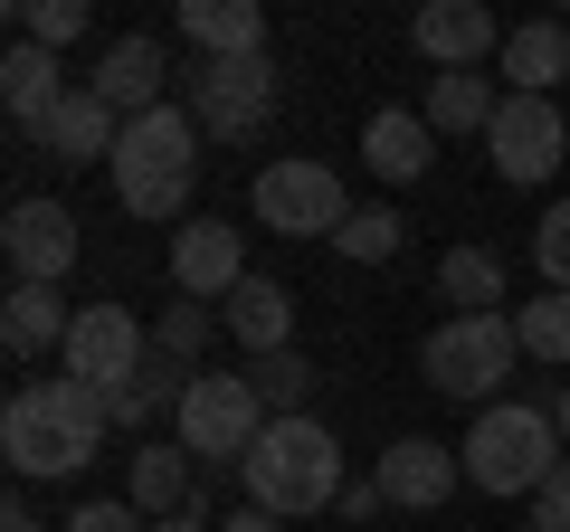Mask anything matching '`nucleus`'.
<instances>
[{"label": "nucleus", "mask_w": 570, "mask_h": 532, "mask_svg": "<svg viewBox=\"0 0 570 532\" xmlns=\"http://www.w3.org/2000/svg\"><path fill=\"white\" fill-rule=\"evenodd\" d=\"M105 400L86 381H20L10 390V410H0V456H10V475H86L96 466V447H105Z\"/></svg>", "instance_id": "nucleus-1"}, {"label": "nucleus", "mask_w": 570, "mask_h": 532, "mask_svg": "<svg viewBox=\"0 0 570 532\" xmlns=\"http://www.w3.org/2000/svg\"><path fill=\"white\" fill-rule=\"evenodd\" d=\"M247 504L276 513V523H295V513H324L343 504V447H333L324 418H266L257 456H247Z\"/></svg>", "instance_id": "nucleus-2"}, {"label": "nucleus", "mask_w": 570, "mask_h": 532, "mask_svg": "<svg viewBox=\"0 0 570 532\" xmlns=\"http://www.w3.org/2000/svg\"><path fill=\"white\" fill-rule=\"evenodd\" d=\"M456 456H466V485L475 494H504V504L523 494V504H532V494L561 475L570 447H561V428H551V410H523V400H513V410H475V428H466Z\"/></svg>", "instance_id": "nucleus-3"}, {"label": "nucleus", "mask_w": 570, "mask_h": 532, "mask_svg": "<svg viewBox=\"0 0 570 532\" xmlns=\"http://www.w3.org/2000/svg\"><path fill=\"white\" fill-rule=\"evenodd\" d=\"M276 96H285L276 58H190L181 67V105H190V124H200L209 144H257Z\"/></svg>", "instance_id": "nucleus-4"}, {"label": "nucleus", "mask_w": 570, "mask_h": 532, "mask_svg": "<svg viewBox=\"0 0 570 532\" xmlns=\"http://www.w3.org/2000/svg\"><path fill=\"white\" fill-rule=\"evenodd\" d=\"M513 352H523L513 314H448V324L428 333L419 371H428V390H448V400H485V410H494V390L513 381Z\"/></svg>", "instance_id": "nucleus-5"}, {"label": "nucleus", "mask_w": 570, "mask_h": 532, "mask_svg": "<svg viewBox=\"0 0 570 532\" xmlns=\"http://www.w3.org/2000/svg\"><path fill=\"white\" fill-rule=\"evenodd\" d=\"M171 428H181V447L200 456V466H247L257 437H266V400H257L247 371H200V381L181 390Z\"/></svg>", "instance_id": "nucleus-6"}, {"label": "nucleus", "mask_w": 570, "mask_h": 532, "mask_svg": "<svg viewBox=\"0 0 570 532\" xmlns=\"http://www.w3.org/2000/svg\"><path fill=\"white\" fill-rule=\"evenodd\" d=\"M247 200H257V228H276V238H343V219H352L343 171H324V162H266Z\"/></svg>", "instance_id": "nucleus-7"}, {"label": "nucleus", "mask_w": 570, "mask_h": 532, "mask_svg": "<svg viewBox=\"0 0 570 532\" xmlns=\"http://www.w3.org/2000/svg\"><path fill=\"white\" fill-rule=\"evenodd\" d=\"M485 152H494V181H513V190L570 171V124H561V105H551V96H504Z\"/></svg>", "instance_id": "nucleus-8"}, {"label": "nucleus", "mask_w": 570, "mask_h": 532, "mask_svg": "<svg viewBox=\"0 0 570 532\" xmlns=\"http://www.w3.org/2000/svg\"><path fill=\"white\" fill-rule=\"evenodd\" d=\"M142 362H153V333L134 324V305H77V333H67V352H58L67 381H86L105 400V390H124Z\"/></svg>", "instance_id": "nucleus-9"}, {"label": "nucleus", "mask_w": 570, "mask_h": 532, "mask_svg": "<svg viewBox=\"0 0 570 532\" xmlns=\"http://www.w3.org/2000/svg\"><path fill=\"white\" fill-rule=\"evenodd\" d=\"M153 181H200V124H190V105H153V115L124 124L115 190H153Z\"/></svg>", "instance_id": "nucleus-10"}, {"label": "nucleus", "mask_w": 570, "mask_h": 532, "mask_svg": "<svg viewBox=\"0 0 570 532\" xmlns=\"http://www.w3.org/2000/svg\"><path fill=\"white\" fill-rule=\"evenodd\" d=\"M247 276H257V266H247V238L219 209H190V219L171 228V286H181L190 305H228Z\"/></svg>", "instance_id": "nucleus-11"}, {"label": "nucleus", "mask_w": 570, "mask_h": 532, "mask_svg": "<svg viewBox=\"0 0 570 532\" xmlns=\"http://www.w3.org/2000/svg\"><path fill=\"white\" fill-rule=\"evenodd\" d=\"M0 257H10L20 286H67V266H77V209L67 200H10Z\"/></svg>", "instance_id": "nucleus-12"}, {"label": "nucleus", "mask_w": 570, "mask_h": 532, "mask_svg": "<svg viewBox=\"0 0 570 532\" xmlns=\"http://www.w3.org/2000/svg\"><path fill=\"white\" fill-rule=\"evenodd\" d=\"M409 39H419V58L438 67V77H475L485 58H504V29H494V10H475V0H428L419 20H409Z\"/></svg>", "instance_id": "nucleus-13"}, {"label": "nucleus", "mask_w": 570, "mask_h": 532, "mask_svg": "<svg viewBox=\"0 0 570 532\" xmlns=\"http://www.w3.org/2000/svg\"><path fill=\"white\" fill-rule=\"evenodd\" d=\"M371 475H381V494H390V504H409V513H438L456 485H466V456H456V447H438V437H390Z\"/></svg>", "instance_id": "nucleus-14"}, {"label": "nucleus", "mask_w": 570, "mask_h": 532, "mask_svg": "<svg viewBox=\"0 0 570 532\" xmlns=\"http://www.w3.org/2000/svg\"><path fill=\"white\" fill-rule=\"evenodd\" d=\"M124 144V115L96 96V86H77V96L58 105V115L39 124V152H58V171H86V162H115Z\"/></svg>", "instance_id": "nucleus-15"}, {"label": "nucleus", "mask_w": 570, "mask_h": 532, "mask_svg": "<svg viewBox=\"0 0 570 532\" xmlns=\"http://www.w3.org/2000/svg\"><path fill=\"white\" fill-rule=\"evenodd\" d=\"M86 86H96V96L115 105L124 124H134V115H153V105H163L171 58H163V39H142V29H134V39H115V48L96 58V77H86Z\"/></svg>", "instance_id": "nucleus-16"}, {"label": "nucleus", "mask_w": 570, "mask_h": 532, "mask_svg": "<svg viewBox=\"0 0 570 532\" xmlns=\"http://www.w3.org/2000/svg\"><path fill=\"white\" fill-rule=\"evenodd\" d=\"M504 96H551V86L570 77V20H523L504 29Z\"/></svg>", "instance_id": "nucleus-17"}, {"label": "nucleus", "mask_w": 570, "mask_h": 532, "mask_svg": "<svg viewBox=\"0 0 570 532\" xmlns=\"http://www.w3.org/2000/svg\"><path fill=\"white\" fill-rule=\"evenodd\" d=\"M77 96V86H58V58H48V48H10V58H0V105H10V124H20L29 144H39V124L58 115V105Z\"/></svg>", "instance_id": "nucleus-18"}, {"label": "nucleus", "mask_w": 570, "mask_h": 532, "mask_svg": "<svg viewBox=\"0 0 570 532\" xmlns=\"http://www.w3.org/2000/svg\"><path fill=\"white\" fill-rule=\"evenodd\" d=\"M181 39L200 58H266V10L257 0H181Z\"/></svg>", "instance_id": "nucleus-19"}, {"label": "nucleus", "mask_w": 570, "mask_h": 532, "mask_svg": "<svg viewBox=\"0 0 570 532\" xmlns=\"http://www.w3.org/2000/svg\"><path fill=\"white\" fill-rule=\"evenodd\" d=\"M67 333H77V314L58 305V286H10V305H0V352H10V362L67 352Z\"/></svg>", "instance_id": "nucleus-20"}, {"label": "nucleus", "mask_w": 570, "mask_h": 532, "mask_svg": "<svg viewBox=\"0 0 570 532\" xmlns=\"http://www.w3.org/2000/svg\"><path fill=\"white\" fill-rule=\"evenodd\" d=\"M228 333L247 343V362H266V352H295V295L276 286V276H247L238 295H228Z\"/></svg>", "instance_id": "nucleus-21"}, {"label": "nucleus", "mask_w": 570, "mask_h": 532, "mask_svg": "<svg viewBox=\"0 0 570 532\" xmlns=\"http://www.w3.org/2000/svg\"><path fill=\"white\" fill-rule=\"evenodd\" d=\"M428 152H438V134H428V115H409V105H381V115L362 124V162L381 171V181H419Z\"/></svg>", "instance_id": "nucleus-22"}, {"label": "nucleus", "mask_w": 570, "mask_h": 532, "mask_svg": "<svg viewBox=\"0 0 570 532\" xmlns=\"http://www.w3.org/2000/svg\"><path fill=\"white\" fill-rule=\"evenodd\" d=\"M190 381H200V371H181V362H163V352H153V362H142L124 390H105V418H115V428H153L163 410H181Z\"/></svg>", "instance_id": "nucleus-23"}, {"label": "nucleus", "mask_w": 570, "mask_h": 532, "mask_svg": "<svg viewBox=\"0 0 570 532\" xmlns=\"http://www.w3.org/2000/svg\"><path fill=\"white\" fill-rule=\"evenodd\" d=\"M124 504L153 513V523L190 513V447H134V494H124Z\"/></svg>", "instance_id": "nucleus-24"}, {"label": "nucleus", "mask_w": 570, "mask_h": 532, "mask_svg": "<svg viewBox=\"0 0 570 532\" xmlns=\"http://www.w3.org/2000/svg\"><path fill=\"white\" fill-rule=\"evenodd\" d=\"M504 115V86L494 77H438L428 86V134H494Z\"/></svg>", "instance_id": "nucleus-25"}, {"label": "nucleus", "mask_w": 570, "mask_h": 532, "mask_svg": "<svg viewBox=\"0 0 570 532\" xmlns=\"http://www.w3.org/2000/svg\"><path fill=\"white\" fill-rule=\"evenodd\" d=\"M438 295H448L456 314H504V266H494L485 247H448V257H438Z\"/></svg>", "instance_id": "nucleus-26"}, {"label": "nucleus", "mask_w": 570, "mask_h": 532, "mask_svg": "<svg viewBox=\"0 0 570 532\" xmlns=\"http://www.w3.org/2000/svg\"><path fill=\"white\" fill-rule=\"evenodd\" d=\"M247 381H257L266 418H305V400H314V381H324V371H314L305 352H266V362H247Z\"/></svg>", "instance_id": "nucleus-27"}, {"label": "nucleus", "mask_w": 570, "mask_h": 532, "mask_svg": "<svg viewBox=\"0 0 570 532\" xmlns=\"http://www.w3.org/2000/svg\"><path fill=\"white\" fill-rule=\"evenodd\" d=\"M513 333H523L532 362H570V295H561V286H542L532 305H513Z\"/></svg>", "instance_id": "nucleus-28"}, {"label": "nucleus", "mask_w": 570, "mask_h": 532, "mask_svg": "<svg viewBox=\"0 0 570 532\" xmlns=\"http://www.w3.org/2000/svg\"><path fill=\"white\" fill-rule=\"evenodd\" d=\"M333 247H343L352 266H390V257L409 247V219H400V209H352V219H343V238H333Z\"/></svg>", "instance_id": "nucleus-29"}, {"label": "nucleus", "mask_w": 570, "mask_h": 532, "mask_svg": "<svg viewBox=\"0 0 570 532\" xmlns=\"http://www.w3.org/2000/svg\"><path fill=\"white\" fill-rule=\"evenodd\" d=\"M20 39L48 48V58L77 48V39H86V0H20Z\"/></svg>", "instance_id": "nucleus-30"}, {"label": "nucleus", "mask_w": 570, "mask_h": 532, "mask_svg": "<svg viewBox=\"0 0 570 532\" xmlns=\"http://www.w3.org/2000/svg\"><path fill=\"white\" fill-rule=\"evenodd\" d=\"M200 343H209V305H171L163 324H153V352H163V362H181V371H200Z\"/></svg>", "instance_id": "nucleus-31"}, {"label": "nucleus", "mask_w": 570, "mask_h": 532, "mask_svg": "<svg viewBox=\"0 0 570 532\" xmlns=\"http://www.w3.org/2000/svg\"><path fill=\"white\" fill-rule=\"evenodd\" d=\"M532 266H542V286L570 295V200L542 209V228H532Z\"/></svg>", "instance_id": "nucleus-32"}, {"label": "nucleus", "mask_w": 570, "mask_h": 532, "mask_svg": "<svg viewBox=\"0 0 570 532\" xmlns=\"http://www.w3.org/2000/svg\"><path fill=\"white\" fill-rule=\"evenodd\" d=\"M124 219H190V181H153V190H115Z\"/></svg>", "instance_id": "nucleus-33"}, {"label": "nucleus", "mask_w": 570, "mask_h": 532, "mask_svg": "<svg viewBox=\"0 0 570 532\" xmlns=\"http://www.w3.org/2000/svg\"><path fill=\"white\" fill-rule=\"evenodd\" d=\"M58 532H142V513H134V504H115V494H96V504H77Z\"/></svg>", "instance_id": "nucleus-34"}, {"label": "nucleus", "mask_w": 570, "mask_h": 532, "mask_svg": "<svg viewBox=\"0 0 570 532\" xmlns=\"http://www.w3.org/2000/svg\"><path fill=\"white\" fill-rule=\"evenodd\" d=\"M532 532H570V456H561V475L532 494Z\"/></svg>", "instance_id": "nucleus-35"}, {"label": "nucleus", "mask_w": 570, "mask_h": 532, "mask_svg": "<svg viewBox=\"0 0 570 532\" xmlns=\"http://www.w3.org/2000/svg\"><path fill=\"white\" fill-rule=\"evenodd\" d=\"M381 504H390V494H381V475H362V485H343V504H333V513H343V523L362 532V523H371Z\"/></svg>", "instance_id": "nucleus-36"}, {"label": "nucleus", "mask_w": 570, "mask_h": 532, "mask_svg": "<svg viewBox=\"0 0 570 532\" xmlns=\"http://www.w3.org/2000/svg\"><path fill=\"white\" fill-rule=\"evenodd\" d=\"M0 532H48V523H39V513L20 504V494H10V504H0Z\"/></svg>", "instance_id": "nucleus-37"}, {"label": "nucleus", "mask_w": 570, "mask_h": 532, "mask_svg": "<svg viewBox=\"0 0 570 532\" xmlns=\"http://www.w3.org/2000/svg\"><path fill=\"white\" fill-rule=\"evenodd\" d=\"M219 532H285V523H276V513H257V504H247V513H228Z\"/></svg>", "instance_id": "nucleus-38"}, {"label": "nucleus", "mask_w": 570, "mask_h": 532, "mask_svg": "<svg viewBox=\"0 0 570 532\" xmlns=\"http://www.w3.org/2000/svg\"><path fill=\"white\" fill-rule=\"evenodd\" d=\"M153 532H219L209 513H171V523H153Z\"/></svg>", "instance_id": "nucleus-39"}, {"label": "nucleus", "mask_w": 570, "mask_h": 532, "mask_svg": "<svg viewBox=\"0 0 570 532\" xmlns=\"http://www.w3.org/2000/svg\"><path fill=\"white\" fill-rule=\"evenodd\" d=\"M551 428H561V447H570V381H561V400H551Z\"/></svg>", "instance_id": "nucleus-40"}]
</instances>
